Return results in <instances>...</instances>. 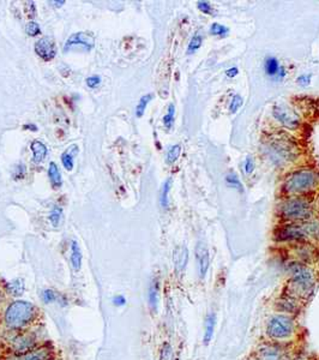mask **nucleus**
Instances as JSON below:
<instances>
[{"instance_id":"nucleus-1","label":"nucleus","mask_w":319,"mask_h":360,"mask_svg":"<svg viewBox=\"0 0 319 360\" xmlns=\"http://www.w3.org/2000/svg\"><path fill=\"white\" fill-rule=\"evenodd\" d=\"M263 152L275 165L289 164L298 159L299 146L294 139L283 132H276L264 139Z\"/></svg>"},{"instance_id":"nucleus-2","label":"nucleus","mask_w":319,"mask_h":360,"mask_svg":"<svg viewBox=\"0 0 319 360\" xmlns=\"http://www.w3.org/2000/svg\"><path fill=\"white\" fill-rule=\"evenodd\" d=\"M289 274V283L287 293L294 295L295 298L304 300L315 291V278L310 266L294 261L287 266Z\"/></svg>"},{"instance_id":"nucleus-3","label":"nucleus","mask_w":319,"mask_h":360,"mask_svg":"<svg viewBox=\"0 0 319 360\" xmlns=\"http://www.w3.org/2000/svg\"><path fill=\"white\" fill-rule=\"evenodd\" d=\"M37 316L39 309L33 303L17 299L5 310V326L13 332H22L37 321Z\"/></svg>"},{"instance_id":"nucleus-4","label":"nucleus","mask_w":319,"mask_h":360,"mask_svg":"<svg viewBox=\"0 0 319 360\" xmlns=\"http://www.w3.org/2000/svg\"><path fill=\"white\" fill-rule=\"evenodd\" d=\"M319 172L313 168H300L286 176L283 181V193L291 197L310 193L318 188Z\"/></svg>"},{"instance_id":"nucleus-5","label":"nucleus","mask_w":319,"mask_h":360,"mask_svg":"<svg viewBox=\"0 0 319 360\" xmlns=\"http://www.w3.org/2000/svg\"><path fill=\"white\" fill-rule=\"evenodd\" d=\"M278 213L286 221L305 222L311 220L313 208L301 197H289L278 205Z\"/></svg>"},{"instance_id":"nucleus-6","label":"nucleus","mask_w":319,"mask_h":360,"mask_svg":"<svg viewBox=\"0 0 319 360\" xmlns=\"http://www.w3.org/2000/svg\"><path fill=\"white\" fill-rule=\"evenodd\" d=\"M297 333V324L292 316L276 314L266 321V334L275 342L289 340Z\"/></svg>"},{"instance_id":"nucleus-7","label":"nucleus","mask_w":319,"mask_h":360,"mask_svg":"<svg viewBox=\"0 0 319 360\" xmlns=\"http://www.w3.org/2000/svg\"><path fill=\"white\" fill-rule=\"evenodd\" d=\"M271 115L278 123L288 130H297L301 124V119L298 113L286 103H275L271 110Z\"/></svg>"},{"instance_id":"nucleus-8","label":"nucleus","mask_w":319,"mask_h":360,"mask_svg":"<svg viewBox=\"0 0 319 360\" xmlns=\"http://www.w3.org/2000/svg\"><path fill=\"white\" fill-rule=\"evenodd\" d=\"M10 342L15 356H22L39 347V339L34 333L18 332Z\"/></svg>"},{"instance_id":"nucleus-9","label":"nucleus","mask_w":319,"mask_h":360,"mask_svg":"<svg viewBox=\"0 0 319 360\" xmlns=\"http://www.w3.org/2000/svg\"><path fill=\"white\" fill-rule=\"evenodd\" d=\"M275 238L278 242L304 243L307 242L304 236L303 229L300 222H291L288 225L282 226L275 232Z\"/></svg>"},{"instance_id":"nucleus-10","label":"nucleus","mask_w":319,"mask_h":360,"mask_svg":"<svg viewBox=\"0 0 319 360\" xmlns=\"http://www.w3.org/2000/svg\"><path fill=\"white\" fill-rule=\"evenodd\" d=\"M275 309L280 314L293 316L298 314L301 309V300L295 298L294 295H289L285 292L282 295H280L276 302H275Z\"/></svg>"},{"instance_id":"nucleus-11","label":"nucleus","mask_w":319,"mask_h":360,"mask_svg":"<svg viewBox=\"0 0 319 360\" xmlns=\"http://www.w3.org/2000/svg\"><path fill=\"white\" fill-rule=\"evenodd\" d=\"M95 41L94 37L86 33H76L72 34L71 37L67 39L64 46V52H70L74 49H82L86 52H91V49H94Z\"/></svg>"},{"instance_id":"nucleus-12","label":"nucleus","mask_w":319,"mask_h":360,"mask_svg":"<svg viewBox=\"0 0 319 360\" xmlns=\"http://www.w3.org/2000/svg\"><path fill=\"white\" fill-rule=\"evenodd\" d=\"M293 251H294L297 261L306 266L315 263L319 258L318 250L310 242L297 243L293 248Z\"/></svg>"},{"instance_id":"nucleus-13","label":"nucleus","mask_w":319,"mask_h":360,"mask_svg":"<svg viewBox=\"0 0 319 360\" xmlns=\"http://www.w3.org/2000/svg\"><path fill=\"white\" fill-rule=\"evenodd\" d=\"M264 72L268 77L276 79V81H282L286 77L287 71L285 66L281 65V63L278 58L266 57L264 60Z\"/></svg>"},{"instance_id":"nucleus-14","label":"nucleus","mask_w":319,"mask_h":360,"mask_svg":"<svg viewBox=\"0 0 319 360\" xmlns=\"http://www.w3.org/2000/svg\"><path fill=\"white\" fill-rule=\"evenodd\" d=\"M35 52L41 59H44L46 62H49L56 57L57 49H56L53 40L51 37H42L35 44Z\"/></svg>"},{"instance_id":"nucleus-15","label":"nucleus","mask_w":319,"mask_h":360,"mask_svg":"<svg viewBox=\"0 0 319 360\" xmlns=\"http://www.w3.org/2000/svg\"><path fill=\"white\" fill-rule=\"evenodd\" d=\"M196 261L200 271V278H204L210 266V255L208 246L204 243L200 242L196 246Z\"/></svg>"},{"instance_id":"nucleus-16","label":"nucleus","mask_w":319,"mask_h":360,"mask_svg":"<svg viewBox=\"0 0 319 360\" xmlns=\"http://www.w3.org/2000/svg\"><path fill=\"white\" fill-rule=\"evenodd\" d=\"M173 263H174L176 274H183L188 263V249L186 246H176L173 252Z\"/></svg>"},{"instance_id":"nucleus-17","label":"nucleus","mask_w":319,"mask_h":360,"mask_svg":"<svg viewBox=\"0 0 319 360\" xmlns=\"http://www.w3.org/2000/svg\"><path fill=\"white\" fill-rule=\"evenodd\" d=\"M16 360H54V352L48 347H37L22 356H16Z\"/></svg>"},{"instance_id":"nucleus-18","label":"nucleus","mask_w":319,"mask_h":360,"mask_svg":"<svg viewBox=\"0 0 319 360\" xmlns=\"http://www.w3.org/2000/svg\"><path fill=\"white\" fill-rule=\"evenodd\" d=\"M258 352L264 360H281L283 358L282 347L275 344L263 345Z\"/></svg>"},{"instance_id":"nucleus-19","label":"nucleus","mask_w":319,"mask_h":360,"mask_svg":"<svg viewBox=\"0 0 319 360\" xmlns=\"http://www.w3.org/2000/svg\"><path fill=\"white\" fill-rule=\"evenodd\" d=\"M304 236L307 242L315 240L319 242V220H308V221L300 222Z\"/></svg>"},{"instance_id":"nucleus-20","label":"nucleus","mask_w":319,"mask_h":360,"mask_svg":"<svg viewBox=\"0 0 319 360\" xmlns=\"http://www.w3.org/2000/svg\"><path fill=\"white\" fill-rule=\"evenodd\" d=\"M215 326H216V315L214 312H209L207 317H205L204 335H203V344L205 346H208L210 341L213 340Z\"/></svg>"},{"instance_id":"nucleus-21","label":"nucleus","mask_w":319,"mask_h":360,"mask_svg":"<svg viewBox=\"0 0 319 360\" xmlns=\"http://www.w3.org/2000/svg\"><path fill=\"white\" fill-rule=\"evenodd\" d=\"M160 297V283L157 278H154L150 286H149V293H148V300H149V305L152 311H157V305H159Z\"/></svg>"},{"instance_id":"nucleus-22","label":"nucleus","mask_w":319,"mask_h":360,"mask_svg":"<svg viewBox=\"0 0 319 360\" xmlns=\"http://www.w3.org/2000/svg\"><path fill=\"white\" fill-rule=\"evenodd\" d=\"M82 261L83 256L81 248H79L76 240H72V243H71V264H72L74 270H76V271L81 270V268H82Z\"/></svg>"},{"instance_id":"nucleus-23","label":"nucleus","mask_w":319,"mask_h":360,"mask_svg":"<svg viewBox=\"0 0 319 360\" xmlns=\"http://www.w3.org/2000/svg\"><path fill=\"white\" fill-rule=\"evenodd\" d=\"M30 148L33 150L34 162H37V164L42 162L46 155H47V147H46L45 144L40 142V141H34Z\"/></svg>"},{"instance_id":"nucleus-24","label":"nucleus","mask_w":319,"mask_h":360,"mask_svg":"<svg viewBox=\"0 0 319 360\" xmlns=\"http://www.w3.org/2000/svg\"><path fill=\"white\" fill-rule=\"evenodd\" d=\"M48 176L54 188H60V186H62V173L59 171V168H58L56 162H51V164H49Z\"/></svg>"},{"instance_id":"nucleus-25","label":"nucleus","mask_w":319,"mask_h":360,"mask_svg":"<svg viewBox=\"0 0 319 360\" xmlns=\"http://www.w3.org/2000/svg\"><path fill=\"white\" fill-rule=\"evenodd\" d=\"M225 181L228 188H234V190H237L239 193H244V185H242V180L237 176V173H227V174H226Z\"/></svg>"},{"instance_id":"nucleus-26","label":"nucleus","mask_w":319,"mask_h":360,"mask_svg":"<svg viewBox=\"0 0 319 360\" xmlns=\"http://www.w3.org/2000/svg\"><path fill=\"white\" fill-rule=\"evenodd\" d=\"M171 188H172V178H168V179L164 180L162 188H161V195H160V203L164 209H167L168 205H169L168 195H169Z\"/></svg>"},{"instance_id":"nucleus-27","label":"nucleus","mask_w":319,"mask_h":360,"mask_svg":"<svg viewBox=\"0 0 319 360\" xmlns=\"http://www.w3.org/2000/svg\"><path fill=\"white\" fill-rule=\"evenodd\" d=\"M74 153H77V147L72 146V147H70L67 150H65V152L62 154L63 166H64L67 171H72V168H74Z\"/></svg>"},{"instance_id":"nucleus-28","label":"nucleus","mask_w":319,"mask_h":360,"mask_svg":"<svg viewBox=\"0 0 319 360\" xmlns=\"http://www.w3.org/2000/svg\"><path fill=\"white\" fill-rule=\"evenodd\" d=\"M6 290H8V293L13 297H21L25 292V283L22 281L21 278H16L11 283H8Z\"/></svg>"},{"instance_id":"nucleus-29","label":"nucleus","mask_w":319,"mask_h":360,"mask_svg":"<svg viewBox=\"0 0 319 360\" xmlns=\"http://www.w3.org/2000/svg\"><path fill=\"white\" fill-rule=\"evenodd\" d=\"M152 98H154V95L145 94L143 95L142 98H139L137 107H136V117H137V118H141V117L144 115V112L147 110V106L149 105V103L152 101Z\"/></svg>"},{"instance_id":"nucleus-30","label":"nucleus","mask_w":319,"mask_h":360,"mask_svg":"<svg viewBox=\"0 0 319 360\" xmlns=\"http://www.w3.org/2000/svg\"><path fill=\"white\" fill-rule=\"evenodd\" d=\"M181 154V144H174L172 147L168 148L167 154H166V162L168 165H173L176 160L179 159Z\"/></svg>"},{"instance_id":"nucleus-31","label":"nucleus","mask_w":319,"mask_h":360,"mask_svg":"<svg viewBox=\"0 0 319 360\" xmlns=\"http://www.w3.org/2000/svg\"><path fill=\"white\" fill-rule=\"evenodd\" d=\"M174 118H176V106H174V103H169V106H168L167 113L164 115V125L167 130H171L173 127V124H174Z\"/></svg>"},{"instance_id":"nucleus-32","label":"nucleus","mask_w":319,"mask_h":360,"mask_svg":"<svg viewBox=\"0 0 319 360\" xmlns=\"http://www.w3.org/2000/svg\"><path fill=\"white\" fill-rule=\"evenodd\" d=\"M202 45H203V37H202L201 34H196V35H195V37H193V39L190 40V42H188V56H191V54L196 53L197 51L201 49Z\"/></svg>"},{"instance_id":"nucleus-33","label":"nucleus","mask_w":319,"mask_h":360,"mask_svg":"<svg viewBox=\"0 0 319 360\" xmlns=\"http://www.w3.org/2000/svg\"><path fill=\"white\" fill-rule=\"evenodd\" d=\"M209 33L211 34L213 37H226L229 34V29L220 23H213L209 28Z\"/></svg>"},{"instance_id":"nucleus-34","label":"nucleus","mask_w":319,"mask_h":360,"mask_svg":"<svg viewBox=\"0 0 319 360\" xmlns=\"http://www.w3.org/2000/svg\"><path fill=\"white\" fill-rule=\"evenodd\" d=\"M242 105H244V98H242V96H240L239 94L234 95L232 100H230V103H229V113L235 115V113L242 108Z\"/></svg>"},{"instance_id":"nucleus-35","label":"nucleus","mask_w":319,"mask_h":360,"mask_svg":"<svg viewBox=\"0 0 319 360\" xmlns=\"http://www.w3.org/2000/svg\"><path fill=\"white\" fill-rule=\"evenodd\" d=\"M63 217V209L60 207H58L56 205L54 207L53 210H52V213L49 214V221L51 224L54 226V227H58L59 224H60V220H62Z\"/></svg>"},{"instance_id":"nucleus-36","label":"nucleus","mask_w":319,"mask_h":360,"mask_svg":"<svg viewBox=\"0 0 319 360\" xmlns=\"http://www.w3.org/2000/svg\"><path fill=\"white\" fill-rule=\"evenodd\" d=\"M58 295L59 293L54 290H44L41 293L42 302L45 304L57 303Z\"/></svg>"},{"instance_id":"nucleus-37","label":"nucleus","mask_w":319,"mask_h":360,"mask_svg":"<svg viewBox=\"0 0 319 360\" xmlns=\"http://www.w3.org/2000/svg\"><path fill=\"white\" fill-rule=\"evenodd\" d=\"M197 8L204 15H209V16H214L215 10H214L213 5L210 4L209 1H198L197 3Z\"/></svg>"},{"instance_id":"nucleus-38","label":"nucleus","mask_w":319,"mask_h":360,"mask_svg":"<svg viewBox=\"0 0 319 360\" xmlns=\"http://www.w3.org/2000/svg\"><path fill=\"white\" fill-rule=\"evenodd\" d=\"M254 167H256V164H254V156H246V159L244 160V164H242L244 172H245L246 174H252L254 171Z\"/></svg>"},{"instance_id":"nucleus-39","label":"nucleus","mask_w":319,"mask_h":360,"mask_svg":"<svg viewBox=\"0 0 319 360\" xmlns=\"http://www.w3.org/2000/svg\"><path fill=\"white\" fill-rule=\"evenodd\" d=\"M25 32L30 37H37V34H40V25H37V22H29L27 27H25Z\"/></svg>"},{"instance_id":"nucleus-40","label":"nucleus","mask_w":319,"mask_h":360,"mask_svg":"<svg viewBox=\"0 0 319 360\" xmlns=\"http://www.w3.org/2000/svg\"><path fill=\"white\" fill-rule=\"evenodd\" d=\"M25 173H27V168H25V165L20 164L16 167L13 168V179H23L25 176Z\"/></svg>"},{"instance_id":"nucleus-41","label":"nucleus","mask_w":319,"mask_h":360,"mask_svg":"<svg viewBox=\"0 0 319 360\" xmlns=\"http://www.w3.org/2000/svg\"><path fill=\"white\" fill-rule=\"evenodd\" d=\"M173 349L172 346L168 344V342H164L162 345V347H161V360H168L172 356Z\"/></svg>"},{"instance_id":"nucleus-42","label":"nucleus","mask_w":319,"mask_h":360,"mask_svg":"<svg viewBox=\"0 0 319 360\" xmlns=\"http://www.w3.org/2000/svg\"><path fill=\"white\" fill-rule=\"evenodd\" d=\"M86 86L91 88V89H94L96 86H100V83H101V77L98 76V75H95V76H91V77L86 78Z\"/></svg>"},{"instance_id":"nucleus-43","label":"nucleus","mask_w":319,"mask_h":360,"mask_svg":"<svg viewBox=\"0 0 319 360\" xmlns=\"http://www.w3.org/2000/svg\"><path fill=\"white\" fill-rule=\"evenodd\" d=\"M311 75H301V76H299V77L297 78V83H298L299 86H310V83H311Z\"/></svg>"},{"instance_id":"nucleus-44","label":"nucleus","mask_w":319,"mask_h":360,"mask_svg":"<svg viewBox=\"0 0 319 360\" xmlns=\"http://www.w3.org/2000/svg\"><path fill=\"white\" fill-rule=\"evenodd\" d=\"M113 304H115V307H124L126 304V298L122 295H115V298H113Z\"/></svg>"},{"instance_id":"nucleus-45","label":"nucleus","mask_w":319,"mask_h":360,"mask_svg":"<svg viewBox=\"0 0 319 360\" xmlns=\"http://www.w3.org/2000/svg\"><path fill=\"white\" fill-rule=\"evenodd\" d=\"M225 75L228 78L237 77V75H239V69L235 68V66L234 68H229V69L226 70Z\"/></svg>"},{"instance_id":"nucleus-46","label":"nucleus","mask_w":319,"mask_h":360,"mask_svg":"<svg viewBox=\"0 0 319 360\" xmlns=\"http://www.w3.org/2000/svg\"><path fill=\"white\" fill-rule=\"evenodd\" d=\"M57 303L62 307H67V304H69V299H67V297H66L65 295L59 293V295H58Z\"/></svg>"},{"instance_id":"nucleus-47","label":"nucleus","mask_w":319,"mask_h":360,"mask_svg":"<svg viewBox=\"0 0 319 360\" xmlns=\"http://www.w3.org/2000/svg\"><path fill=\"white\" fill-rule=\"evenodd\" d=\"M28 8L29 10H27L28 11V15L30 17L35 16V5H34L33 1H30V3H28Z\"/></svg>"},{"instance_id":"nucleus-48","label":"nucleus","mask_w":319,"mask_h":360,"mask_svg":"<svg viewBox=\"0 0 319 360\" xmlns=\"http://www.w3.org/2000/svg\"><path fill=\"white\" fill-rule=\"evenodd\" d=\"M23 129H29V130H32V131H37V125H34V124H28V125H25Z\"/></svg>"},{"instance_id":"nucleus-49","label":"nucleus","mask_w":319,"mask_h":360,"mask_svg":"<svg viewBox=\"0 0 319 360\" xmlns=\"http://www.w3.org/2000/svg\"><path fill=\"white\" fill-rule=\"evenodd\" d=\"M5 300V293L3 290H0V304L3 303Z\"/></svg>"},{"instance_id":"nucleus-50","label":"nucleus","mask_w":319,"mask_h":360,"mask_svg":"<svg viewBox=\"0 0 319 360\" xmlns=\"http://www.w3.org/2000/svg\"><path fill=\"white\" fill-rule=\"evenodd\" d=\"M53 4H56V6H62V5L65 4V0H60V1H53Z\"/></svg>"},{"instance_id":"nucleus-51","label":"nucleus","mask_w":319,"mask_h":360,"mask_svg":"<svg viewBox=\"0 0 319 360\" xmlns=\"http://www.w3.org/2000/svg\"><path fill=\"white\" fill-rule=\"evenodd\" d=\"M317 205H318V214H319V198H318V202H317Z\"/></svg>"}]
</instances>
